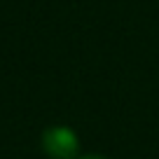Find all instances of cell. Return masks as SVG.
<instances>
[{"instance_id": "1", "label": "cell", "mask_w": 159, "mask_h": 159, "mask_svg": "<svg viewBox=\"0 0 159 159\" xmlns=\"http://www.w3.org/2000/svg\"><path fill=\"white\" fill-rule=\"evenodd\" d=\"M42 150L52 159H75L77 157V136L68 126H52L42 134Z\"/></svg>"}, {"instance_id": "2", "label": "cell", "mask_w": 159, "mask_h": 159, "mask_svg": "<svg viewBox=\"0 0 159 159\" xmlns=\"http://www.w3.org/2000/svg\"><path fill=\"white\" fill-rule=\"evenodd\" d=\"M82 159H105V157H101V154H89V157H82Z\"/></svg>"}]
</instances>
